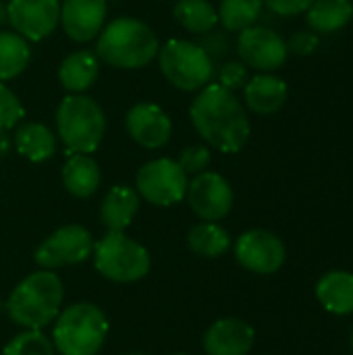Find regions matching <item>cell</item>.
I'll return each mask as SVG.
<instances>
[{"mask_svg": "<svg viewBox=\"0 0 353 355\" xmlns=\"http://www.w3.org/2000/svg\"><path fill=\"white\" fill-rule=\"evenodd\" d=\"M158 67L164 79L181 92H200L214 77V60L191 40H169L158 50Z\"/></svg>", "mask_w": 353, "mask_h": 355, "instance_id": "7", "label": "cell"}, {"mask_svg": "<svg viewBox=\"0 0 353 355\" xmlns=\"http://www.w3.org/2000/svg\"><path fill=\"white\" fill-rule=\"evenodd\" d=\"M179 166L185 171V175H200L204 171H208L210 162H212V154H210V148L208 146H202V144H193V146H187L181 150L179 158H177Z\"/></svg>", "mask_w": 353, "mask_h": 355, "instance_id": "30", "label": "cell"}, {"mask_svg": "<svg viewBox=\"0 0 353 355\" xmlns=\"http://www.w3.org/2000/svg\"><path fill=\"white\" fill-rule=\"evenodd\" d=\"M175 355H189V354H175Z\"/></svg>", "mask_w": 353, "mask_h": 355, "instance_id": "38", "label": "cell"}, {"mask_svg": "<svg viewBox=\"0 0 353 355\" xmlns=\"http://www.w3.org/2000/svg\"><path fill=\"white\" fill-rule=\"evenodd\" d=\"M108 329V318L96 304L79 302L54 318L52 345L58 355H98Z\"/></svg>", "mask_w": 353, "mask_h": 355, "instance_id": "4", "label": "cell"}, {"mask_svg": "<svg viewBox=\"0 0 353 355\" xmlns=\"http://www.w3.org/2000/svg\"><path fill=\"white\" fill-rule=\"evenodd\" d=\"M189 121L198 135L223 154H237L252 135L246 106L235 92L221 83H208L189 104Z\"/></svg>", "mask_w": 353, "mask_h": 355, "instance_id": "1", "label": "cell"}, {"mask_svg": "<svg viewBox=\"0 0 353 355\" xmlns=\"http://www.w3.org/2000/svg\"><path fill=\"white\" fill-rule=\"evenodd\" d=\"M289 96V87L285 79L273 75V73H258L243 85V100L246 106L260 116L277 114Z\"/></svg>", "mask_w": 353, "mask_h": 355, "instance_id": "17", "label": "cell"}, {"mask_svg": "<svg viewBox=\"0 0 353 355\" xmlns=\"http://www.w3.org/2000/svg\"><path fill=\"white\" fill-rule=\"evenodd\" d=\"M353 17L352 0H314L306 10V21L316 33H335Z\"/></svg>", "mask_w": 353, "mask_h": 355, "instance_id": "23", "label": "cell"}, {"mask_svg": "<svg viewBox=\"0 0 353 355\" xmlns=\"http://www.w3.org/2000/svg\"><path fill=\"white\" fill-rule=\"evenodd\" d=\"M187 204L200 220L218 223L233 210L235 193L231 183L212 171L196 175L187 185Z\"/></svg>", "mask_w": 353, "mask_h": 355, "instance_id": "11", "label": "cell"}, {"mask_svg": "<svg viewBox=\"0 0 353 355\" xmlns=\"http://www.w3.org/2000/svg\"><path fill=\"white\" fill-rule=\"evenodd\" d=\"M64 287L54 270H35L27 275L8 295L6 314L21 327L42 331L54 322L62 308Z\"/></svg>", "mask_w": 353, "mask_h": 355, "instance_id": "3", "label": "cell"}, {"mask_svg": "<svg viewBox=\"0 0 353 355\" xmlns=\"http://www.w3.org/2000/svg\"><path fill=\"white\" fill-rule=\"evenodd\" d=\"M60 177L64 189L81 200L92 198L102 183V171L92 154H71L62 166Z\"/></svg>", "mask_w": 353, "mask_h": 355, "instance_id": "21", "label": "cell"}, {"mask_svg": "<svg viewBox=\"0 0 353 355\" xmlns=\"http://www.w3.org/2000/svg\"><path fill=\"white\" fill-rule=\"evenodd\" d=\"M189 179L173 158H154L139 166L135 175V191L152 206L169 208L185 200Z\"/></svg>", "mask_w": 353, "mask_h": 355, "instance_id": "8", "label": "cell"}, {"mask_svg": "<svg viewBox=\"0 0 353 355\" xmlns=\"http://www.w3.org/2000/svg\"><path fill=\"white\" fill-rule=\"evenodd\" d=\"M4 23H8V21H6V2L0 0V27H2Z\"/></svg>", "mask_w": 353, "mask_h": 355, "instance_id": "36", "label": "cell"}, {"mask_svg": "<svg viewBox=\"0 0 353 355\" xmlns=\"http://www.w3.org/2000/svg\"><path fill=\"white\" fill-rule=\"evenodd\" d=\"M316 300L335 316L353 314V272L331 270L316 283Z\"/></svg>", "mask_w": 353, "mask_h": 355, "instance_id": "22", "label": "cell"}, {"mask_svg": "<svg viewBox=\"0 0 353 355\" xmlns=\"http://www.w3.org/2000/svg\"><path fill=\"white\" fill-rule=\"evenodd\" d=\"M125 129L137 146L146 150H160L173 135V121L162 106L154 102H139L125 114Z\"/></svg>", "mask_w": 353, "mask_h": 355, "instance_id": "14", "label": "cell"}, {"mask_svg": "<svg viewBox=\"0 0 353 355\" xmlns=\"http://www.w3.org/2000/svg\"><path fill=\"white\" fill-rule=\"evenodd\" d=\"M279 17H295L310 8L314 0H262Z\"/></svg>", "mask_w": 353, "mask_h": 355, "instance_id": "34", "label": "cell"}, {"mask_svg": "<svg viewBox=\"0 0 353 355\" xmlns=\"http://www.w3.org/2000/svg\"><path fill=\"white\" fill-rule=\"evenodd\" d=\"M100 77V58L94 50H75L58 67V81L69 94H85Z\"/></svg>", "mask_w": 353, "mask_h": 355, "instance_id": "18", "label": "cell"}, {"mask_svg": "<svg viewBox=\"0 0 353 355\" xmlns=\"http://www.w3.org/2000/svg\"><path fill=\"white\" fill-rule=\"evenodd\" d=\"M94 266L96 270L112 283H137L152 266L150 252L125 231H108L104 237L94 241Z\"/></svg>", "mask_w": 353, "mask_h": 355, "instance_id": "6", "label": "cell"}, {"mask_svg": "<svg viewBox=\"0 0 353 355\" xmlns=\"http://www.w3.org/2000/svg\"><path fill=\"white\" fill-rule=\"evenodd\" d=\"M23 116H25V108L19 96L6 83L0 81V131L15 129Z\"/></svg>", "mask_w": 353, "mask_h": 355, "instance_id": "29", "label": "cell"}, {"mask_svg": "<svg viewBox=\"0 0 353 355\" xmlns=\"http://www.w3.org/2000/svg\"><path fill=\"white\" fill-rule=\"evenodd\" d=\"M106 0H62L60 25L69 40L85 44L98 37L106 25Z\"/></svg>", "mask_w": 353, "mask_h": 355, "instance_id": "15", "label": "cell"}, {"mask_svg": "<svg viewBox=\"0 0 353 355\" xmlns=\"http://www.w3.org/2000/svg\"><path fill=\"white\" fill-rule=\"evenodd\" d=\"M235 50L248 69H256L260 73H273L281 69L289 56L287 42L275 29L262 25H252L239 31Z\"/></svg>", "mask_w": 353, "mask_h": 355, "instance_id": "10", "label": "cell"}, {"mask_svg": "<svg viewBox=\"0 0 353 355\" xmlns=\"http://www.w3.org/2000/svg\"><path fill=\"white\" fill-rule=\"evenodd\" d=\"M264 8L262 0H221L216 12H218V23L227 31H243L260 19Z\"/></svg>", "mask_w": 353, "mask_h": 355, "instance_id": "27", "label": "cell"}, {"mask_svg": "<svg viewBox=\"0 0 353 355\" xmlns=\"http://www.w3.org/2000/svg\"><path fill=\"white\" fill-rule=\"evenodd\" d=\"M56 133L69 154H94L106 133L102 106L85 94H69L56 108Z\"/></svg>", "mask_w": 353, "mask_h": 355, "instance_id": "5", "label": "cell"}, {"mask_svg": "<svg viewBox=\"0 0 353 355\" xmlns=\"http://www.w3.org/2000/svg\"><path fill=\"white\" fill-rule=\"evenodd\" d=\"M256 333L241 318H221L204 333L206 355H248L254 347Z\"/></svg>", "mask_w": 353, "mask_h": 355, "instance_id": "16", "label": "cell"}, {"mask_svg": "<svg viewBox=\"0 0 353 355\" xmlns=\"http://www.w3.org/2000/svg\"><path fill=\"white\" fill-rule=\"evenodd\" d=\"M173 17L185 31L196 35H204L218 25V12L210 0H177Z\"/></svg>", "mask_w": 353, "mask_h": 355, "instance_id": "25", "label": "cell"}, {"mask_svg": "<svg viewBox=\"0 0 353 355\" xmlns=\"http://www.w3.org/2000/svg\"><path fill=\"white\" fill-rule=\"evenodd\" d=\"M6 21L27 42H42L60 23V0H8Z\"/></svg>", "mask_w": 353, "mask_h": 355, "instance_id": "13", "label": "cell"}, {"mask_svg": "<svg viewBox=\"0 0 353 355\" xmlns=\"http://www.w3.org/2000/svg\"><path fill=\"white\" fill-rule=\"evenodd\" d=\"M160 50L156 31L135 17H117L102 27L96 42V54L100 62L133 71L148 67Z\"/></svg>", "mask_w": 353, "mask_h": 355, "instance_id": "2", "label": "cell"}, {"mask_svg": "<svg viewBox=\"0 0 353 355\" xmlns=\"http://www.w3.org/2000/svg\"><path fill=\"white\" fill-rule=\"evenodd\" d=\"M320 46V37L316 31H295L289 42H287V50L298 54V56H310L318 50Z\"/></svg>", "mask_w": 353, "mask_h": 355, "instance_id": "32", "label": "cell"}, {"mask_svg": "<svg viewBox=\"0 0 353 355\" xmlns=\"http://www.w3.org/2000/svg\"><path fill=\"white\" fill-rule=\"evenodd\" d=\"M125 355H146V354H125Z\"/></svg>", "mask_w": 353, "mask_h": 355, "instance_id": "37", "label": "cell"}, {"mask_svg": "<svg viewBox=\"0 0 353 355\" xmlns=\"http://www.w3.org/2000/svg\"><path fill=\"white\" fill-rule=\"evenodd\" d=\"M12 150V137L8 135V131H0V158L6 156Z\"/></svg>", "mask_w": 353, "mask_h": 355, "instance_id": "35", "label": "cell"}, {"mask_svg": "<svg viewBox=\"0 0 353 355\" xmlns=\"http://www.w3.org/2000/svg\"><path fill=\"white\" fill-rule=\"evenodd\" d=\"M139 210V193L129 185H114L100 204V220L108 231H125Z\"/></svg>", "mask_w": 353, "mask_h": 355, "instance_id": "20", "label": "cell"}, {"mask_svg": "<svg viewBox=\"0 0 353 355\" xmlns=\"http://www.w3.org/2000/svg\"><path fill=\"white\" fill-rule=\"evenodd\" d=\"M352 2H353V0H352Z\"/></svg>", "mask_w": 353, "mask_h": 355, "instance_id": "40", "label": "cell"}, {"mask_svg": "<svg viewBox=\"0 0 353 355\" xmlns=\"http://www.w3.org/2000/svg\"><path fill=\"white\" fill-rule=\"evenodd\" d=\"M187 245L196 256L206 258V260H214V258H221L229 252L231 235L218 223L202 220L189 229Z\"/></svg>", "mask_w": 353, "mask_h": 355, "instance_id": "24", "label": "cell"}, {"mask_svg": "<svg viewBox=\"0 0 353 355\" xmlns=\"http://www.w3.org/2000/svg\"><path fill=\"white\" fill-rule=\"evenodd\" d=\"M94 252V237L81 225H64L52 231L33 252V260L44 270H56L85 262Z\"/></svg>", "mask_w": 353, "mask_h": 355, "instance_id": "9", "label": "cell"}, {"mask_svg": "<svg viewBox=\"0 0 353 355\" xmlns=\"http://www.w3.org/2000/svg\"><path fill=\"white\" fill-rule=\"evenodd\" d=\"M2 355H56L52 339L42 331L23 329V333L15 335L2 349Z\"/></svg>", "mask_w": 353, "mask_h": 355, "instance_id": "28", "label": "cell"}, {"mask_svg": "<svg viewBox=\"0 0 353 355\" xmlns=\"http://www.w3.org/2000/svg\"><path fill=\"white\" fill-rule=\"evenodd\" d=\"M352 347H353V337H352Z\"/></svg>", "mask_w": 353, "mask_h": 355, "instance_id": "39", "label": "cell"}, {"mask_svg": "<svg viewBox=\"0 0 353 355\" xmlns=\"http://www.w3.org/2000/svg\"><path fill=\"white\" fill-rule=\"evenodd\" d=\"M12 146L33 164H42L56 154V135L44 123H21L15 127Z\"/></svg>", "mask_w": 353, "mask_h": 355, "instance_id": "19", "label": "cell"}, {"mask_svg": "<svg viewBox=\"0 0 353 355\" xmlns=\"http://www.w3.org/2000/svg\"><path fill=\"white\" fill-rule=\"evenodd\" d=\"M237 262L254 275H275L287 258L281 237L266 229H250L235 241Z\"/></svg>", "mask_w": 353, "mask_h": 355, "instance_id": "12", "label": "cell"}, {"mask_svg": "<svg viewBox=\"0 0 353 355\" xmlns=\"http://www.w3.org/2000/svg\"><path fill=\"white\" fill-rule=\"evenodd\" d=\"M31 60V48L25 37L15 31L0 29V81L19 77Z\"/></svg>", "mask_w": 353, "mask_h": 355, "instance_id": "26", "label": "cell"}, {"mask_svg": "<svg viewBox=\"0 0 353 355\" xmlns=\"http://www.w3.org/2000/svg\"><path fill=\"white\" fill-rule=\"evenodd\" d=\"M204 50H206V54L212 58V60H218V58H223L227 52H229V42H227V37L223 35V33H218V31H208V33H204L202 37H200V42H198Z\"/></svg>", "mask_w": 353, "mask_h": 355, "instance_id": "33", "label": "cell"}, {"mask_svg": "<svg viewBox=\"0 0 353 355\" xmlns=\"http://www.w3.org/2000/svg\"><path fill=\"white\" fill-rule=\"evenodd\" d=\"M250 75H248V67L241 60H229L221 67L218 71V83L231 92L243 89V85L248 83Z\"/></svg>", "mask_w": 353, "mask_h": 355, "instance_id": "31", "label": "cell"}]
</instances>
